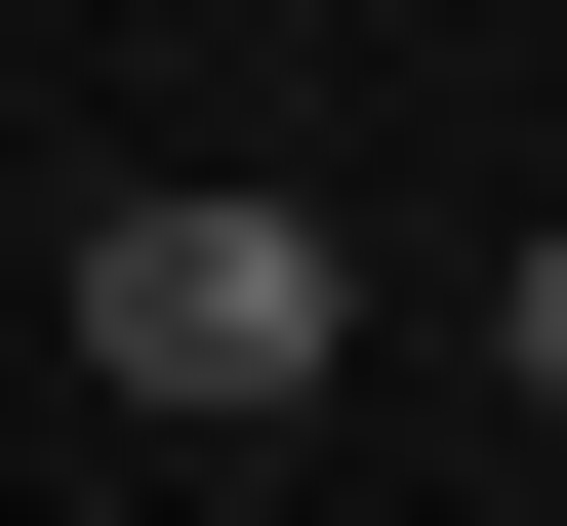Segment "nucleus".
<instances>
[{
  "label": "nucleus",
  "mask_w": 567,
  "mask_h": 526,
  "mask_svg": "<svg viewBox=\"0 0 567 526\" xmlns=\"http://www.w3.org/2000/svg\"><path fill=\"white\" fill-rule=\"evenodd\" d=\"M82 364H122V405H324L365 283L284 244V203H122V244H82Z\"/></svg>",
  "instance_id": "1"
}]
</instances>
